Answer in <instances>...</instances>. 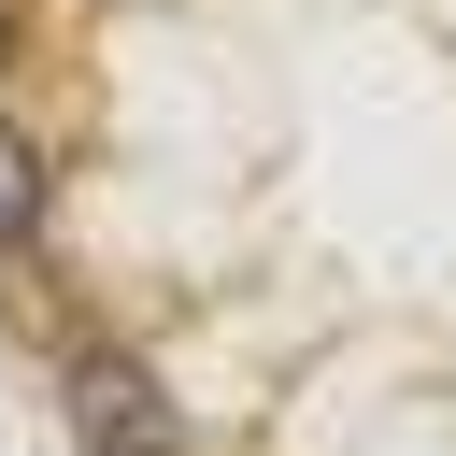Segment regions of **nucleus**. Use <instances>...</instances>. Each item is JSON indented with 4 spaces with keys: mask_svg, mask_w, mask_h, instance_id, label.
<instances>
[{
    "mask_svg": "<svg viewBox=\"0 0 456 456\" xmlns=\"http://www.w3.org/2000/svg\"><path fill=\"white\" fill-rule=\"evenodd\" d=\"M71 428L100 442V456H185V428H171V399L128 370V356H71Z\"/></svg>",
    "mask_w": 456,
    "mask_h": 456,
    "instance_id": "nucleus-1",
    "label": "nucleus"
},
{
    "mask_svg": "<svg viewBox=\"0 0 456 456\" xmlns=\"http://www.w3.org/2000/svg\"><path fill=\"white\" fill-rule=\"evenodd\" d=\"M28 228H43V157H28L14 128H0V256H14Z\"/></svg>",
    "mask_w": 456,
    "mask_h": 456,
    "instance_id": "nucleus-2",
    "label": "nucleus"
}]
</instances>
